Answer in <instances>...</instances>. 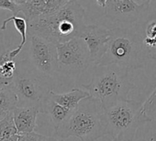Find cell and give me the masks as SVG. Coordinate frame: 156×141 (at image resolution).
Listing matches in <instances>:
<instances>
[{
  "instance_id": "cell-1",
  "label": "cell",
  "mask_w": 156,
  "mask_h": 141,
  "mask_svg": "<svg viewBox=\"0 0 156 141\" xmlns=\"http://www.w3.org/2000/svg\"><path fill=\"white\" fill-rule=\"evenodd\" d=\"M84 9L77 1H69L61 9L46 17L28 22L30 35L44 38L55 45L80 37L83 28Z\"/></svg>"
},
{
  "instance_id": "cell-2",
  "label": "cell",
  "mask_w": 156,
  "mask_h": 141,
  "mask_svg": "<svg viewBox=\"0 0 156 141\" xmlns=\"http://www.w3.org/2000/svg\"><path fill=\"white\" fill-rule=\"evenodd\" d=\"M55 133L61 139L73 136L81 141H97L107 135L106 110L96 98H84Z\"/></svg>"
},
{
  "instance_id": "cell-3",
  "label": "cell",
  "mask_w": 156,
  "mask_h": 141,
  "mask_svg": "<svg viewBox=\"0 0 156 141\" xmlns=\"http://www.w3.org/2000/svg\"><path fill=\"white\" fill-rule=\"evenodd\" d=\"M142 34L133 28H114L105 54L96 66L115 64L128 70L142 68L150 58Z\"/></svg>"
},
{
  "instance_id": "cell-4",
  "label": "cell",
  "mask_w": 156,
  "mask_h": 141,
  "mask_svg": "<svg viewBox=\"0 0 156 141\" xmlns=\"http://www.w3.org/2000/svg\"><path fill=\"white\" fill-rule=\"evenodd\" d=\"M129 70L115 64L96 66L92 79L83 84L90 96L98 100L105 110L128 99L136 85L130 79Z\"/></svg>"
},
{
  "instance_id": "cell-5",
  "label": "cell",
  "mask_w": 156,
  "mask_h": 141,
  "mask_svg": "<svg viewBox=\"0 0 156 141\" xmlns=\"http://www.w3.org/2000/svg\"><path fill=\"white\" fill-rule=\"evenodd\" d=\"M54 81L35 70L28 60L18 61L11 85L19 100L17 107H37L41 110L44 99L52 91Z\"/></svg>"
},
{
  "instance_id": "cell-6",
  "label": "cell",
  "mask_w": 156,
  "mask_h": 141,
  "mask_svg": "<svg viewBox=\"0 0 156 141\" xmlns=\"http://www.w3.org/2000/svg\"><path fill=\"white\" fill-rule=\"evenodd\" d=\"M106 116L112 141H132L138 128L151 121L142 103L129 98L106 109Z\"/></svg>"
},
{
  "instance_id": "cell-7",
  "label": "cell",
  "mask_w": 156,
  "mask_h": 141,
  "mask_svg": "<svg viewBox=\"0 0 156 141\" xmlns=\"http://www.w3.org/2000/svg\"><path fill=\"white\" fill-rule=\"evenodd\" d=\"M58 73L76 76L84 73L92 64L89 50L80 37L57 45Z\"/></svg>"
},
{
  "instance_id": "cell-8",
  "label": "cell",
  "mask_w": 156,
  "mask_h": 141,
  "mask_svg": "<svg viewBox=\"0 0 156 141\" xmlns=\"http://www.w3.org/2000/svg\"><path fill=\"white\" fill-rule=\"evenodd\" d=\"M29 63L35 70L55 79L58 73L57 45L36 35H30Z\"/></svg>"
},
{
  "instance_id": "cell-9",
  "label": "cell",
  "mask_w": 156,
  "mask_h": 141,
  "mask_svg": "<svg viewBox=\"0 0 156 141\" xmlns=\"http://www.w3.org/2000/svg\"><path fill=\"white\" fill-rule=\"evenodd\" d=\"M103 8L105 17L114 23L132 25L143 16L148 9L150 1L139 4L133 0L96 1Z\"/></svg>"
},
{
  "instance_id": "cell-10",
  "label": "cell",
  "mask_w": 156,
  "mask_h": 141,
  "mask_svg": "<svg viewBox=\"0 0 156 141\" xmlns=\"http://www.w3.org/2000/svg\"><path fill=\"white\" fill-rule=\"evenodd\" d=\"M111 36V29L99 25H88L84 27L80 38L86 43L91 62L97 65L107 48Z\"/></svg>"
},
{
  "instance_id": "cell-11",
  "label": "cell",
  "mask_w": 156,
  "mask_h": 141,
  "mask_svg": "<svg viewBox=\"0 0 156 141\" xmlns=\"http://www.w3.org/2000/svg\"><path fill=\"white\" fill-rule=\"evenodd\" d=\"M68 0H16L27 22L54 14L67 3Z\"/></svg>"
},
{
  "instance_id": "cell-12",
  "label": "cell",
  "mask_w": 156,
  "mask_h": 141,
  "mask_svg": "<svg viewBox=\"0 0 156 141\" xmlns=\"http://www.w3.org/2000/svg\"><path fill=\"white\" fill-rule=\"evenodd\" d=\"M39 113L41 110L37 107H16L12 115L19 133L34 132Z\"/></svg>"
},
{
  "instance_id": "cell-13",
  "label": "cell",
  "mask_w": 156,
  "mask_h": 141,
  "mask_svg": "<svg viewBox=\"0 0 156 141\" xmlns=\"http://www.w3.org/2000/svg\"><path fill=\"white\" fill-rule=\"evenodd\" d=\"M49 96L58 105L73 112L77 108L79 103L84 98L90 97V95L87 91L82 88H73L68 92L61 94L55 93L52 90L49 92Z\"/></svg>"
},
{
  "instance_id": "cell-14",
  "label": "cell",
  "mask_w": 156,
  "mask_h": 141,
  "mask_svg": "<svg viewBox=\"0 0 156 141\" xmlns=\"http://www.w3.org/2000/svg\"><path fill=\"white\" fill-rule=\"evenodd\" d=\"M72 112H73L54 101L49 96V93L41 108V113L46 114L50 118L55 131L68 118Z\"/></svg>"
},
{
  "instance_id": "cell-15",
  "label": "cell",
  "mask_w": 156,
  "mask_h": 141,
  "mask_svg": "<svg viewBox=\"0 0 156 141\" xmlns=\"http://www.w3.org/2000/svg\"><path fill=\"white\" fill-rule=\"evenodd\" d=\"M10 22H12L14 23V26L19 34L22 37V41L20 44L16 47L14 50H12L9 51V56L12 60H15L17 57L18 55L22 52L23 50L24 46L25 45L27 42V31H28V22L25 20V18L19 17L17 15H12L8 19H5L2 22V25L0 26V30L1 31H5L6 29L7 24Z\"/></svg>"
},
{
  "instance_id": "cell-16",
  "label": "cell",
  "mask_w": 156,
  "mask_h": 141,
  "mask_svg": "<svg viewBox=\"0 0 156 141\" xmlns=\"http://www.w3.org/2000/svg\"><path fill=\"white\" fill-rule=\"evenodd\" d=\"M6 50L0 57V86L1 88H11L17 70V62L12 60Z\"/></svg>"
},
{
  "instance_id": "cell-17",
  "label": "cell",
  "mask_w": 156,
  "mask_h": 141,
  "mask_svg": "<svg viewBox=\"0 0 156 141\" xmlns=\"http://www.w3.org/2000/svg\"><path fill=\"white\" fill-rule=\"evenodd\" d=\"M18 97L11 88L0 89V109L11 112L18 106Z\"/></svg>"
},
{
  "instance_id": "cell-18",
  "label": "cell",
  "mask_w": 156,
  "mask_h": 141,
  "mask_svg": "<svg viewBox=\"0 0 156 141\" xmlns=\"http://www.w3.org/2000/svg\"><path fill=\"white\" fill-rule=\"evenodd\" d=\"M19 134L13 119L12 112H9L5 118L0 121V138H9Z\"/></svg>"
},
{
  "instance_id": "cell-19",
  "label": "cell",
  "mask_w": 156,
  "mask_h": 141,
  "mask_svg": "<svg viewBox=\"0 0 156 141\" xmlns=\"http://www.w3.org/2000/svg\"><path fill=\"white\" fill-rule=\"evenodd\" d=\"M0 9L12 12L13 15L21 12L20 5L16 2V0H0Z\"/></svg>"
},
{
  "instance_id": "cell-20",
  "label": "cell",
  "mask_w": 156,
  "mask_h": 141,
  "mask_svg": "<svg viewBox=\"0 0 156 141\" xmlns=\"http://www.w3.org/2000/svg\"><path fill=\"white\" fill-rule=\"evenodd\" d=\"M40 134L36 132L31 133H22L18 134L17 141H37Z\"/></svg>"
},
{
  "instance_id": "cell-21",
  "label": "cell",
  "mask_w": 156,
  "mask_h": 141,
  "mask_svg": "<svg viewBox=\"0 0 156 141\" xmlns=\"http://www.w3.org/2000/svg\"><path fill=\"white\" fill-rule=\"evenodd\" d=\"M145 37L146 38H154L156 37V22H151L147 25L145 29Z\"/></svg>"
},
{
  "instance_id": "cell-22",
  "label": "cell",
  "mask_w": 156,
  "mask_h": 141,
  "mask_svg": "<svg viewBox=\"0 0 156 141\" xmlns=\"http://www.w3.org/2000/svg\"><path fill=\"white\" fill-rule=\"evenodd\" d=\"M5 51H6V50L5 48V45H4L3 34H2V31L0 30V57L2 56Z\"/></svg>"
},
{
  "instance_id": "cell-23",
  "label": "cell",
  "mask_w": 156,
  "mask_h": 141,
  "mask_svg": "<svg viewBox=\"0 0 156 141\" xmlns=\"http://www.w3.org/2000/svg\"><path fill=\"white\" fill-rule=\"evenodd\" d=\"M37 141H58V139H55V137H52V136H44V135H41L39 136L38 140Z\"/></svg>"
},
{
  "instance_id": "cell-24",
  "label": "cell",
  "mask_w": 156,
  "mask_h": 141,
  "mask_svg": "<svg viewBox=\"0 0 156 141\" xmlns=\"http://www.w3.org/2000/svg\"><path fill=\"white\" fill-rule=\"evenodd\" d=\"M18 140V134L15 136H11L9 138H0V141H17Z\"/></svg>"
},
{
  "instance_id": "cell-25",
  "label": "cell",
  "mask_w": 156,
  "mask_h": 141,
  "mask_svg": "<svg viewBox=\"0 0 156 141\" xmlns=\"http://www.w3.org/2000/svg\"><path fill=\"white\" fill-rule=\"evenodd\" d=\"M8 113H9V112H4V111H2V110H1V109H0V121H2L3 118H5V116L8 115Z\"/></svg>"
},
{
  "instance_id": "cell-26",
  "label": "cell",
  "mask_w": 156,
  "mask_h": 141,
  "mask_svg": "<svg viewBox=\"0 0 156 141\" xmlns=\"http://www.w3.org/2000/svg\"><path fill=\"white\" fill-rule=\"evenodd\" d=\"M1 88H1V86H0V89H1Z\"/></svg>"
}]
</instances>
